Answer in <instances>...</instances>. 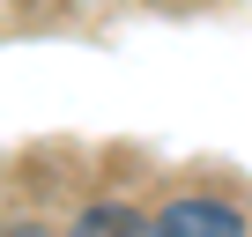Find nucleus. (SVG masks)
I'll return each instance as SVG.
<instances>
[{
    "label": "nucleus",
    "mask_w": 252,
    "mask_h": 237,
    "mask_svg": "<svg viewBox=\"0 0 252 237\" xmlns=\"http://www.w3.org/2000/svg\"><path fill=\"white\" fill-rule=\"evenodd\" d=\"M149 237H245V215L222 200H171L149 222Z\"/></svg>",
    "instance_id": "f257e3e1"
},
{
    "label": "nucleus",
    "mask_w": 252,
    "mask_h": 237,
    "mask_svg": "<svg viewBox=\"0 0 252 237\" xmlns=\"http://www.w3.org/2000/svg\"><path fill=\"white\" fill-rule=\"evenodd\" d=\"M67 237H149V222L126 207V200H89L82 215H74V230Z\"/></svg>",
    "instance_id": "f03ea898"
},
{
    "label": "nucleus",
    "mask_w": 252,
    "mask_h": 237,
    "mask_svg": "<svg viewBox=\"0 0 252 237\" xmlns=\"http://www.w3.org/2000/svg\"><path fill=\"white\" fill-rule=\"evenodd\" d=\"M0 237H45V230H30V222H23V230H0Z\"/></svg>",
    "instance_id": "7ed1b4c3"
}]
</instances>
